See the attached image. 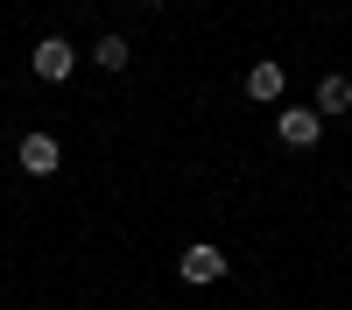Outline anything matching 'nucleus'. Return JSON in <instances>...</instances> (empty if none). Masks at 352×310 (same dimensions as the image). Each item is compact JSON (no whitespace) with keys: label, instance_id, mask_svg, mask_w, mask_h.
Returning <instances> with one entry per match:
<instances>
[{"label":"nucleus","instance_id":"obj_1","mask_svg":"<svg viewBox=\"0 0 352 310\" xmlns=\"http://www.w3.org/2000/svg\"><path fill=\"white\" fill-rule=\"evenodd\" d=\"M28 64H36V78H43V85H64V78L78 71V49H71L64 36H43V43H36V56H28Z\"/></svg>","mask_w":352,"mask_h":310},{"label":"nucleus","instance_id":"obj_2","mask_svg":"<svg viewBox=\"0 0 352 310\" xmlns=\"http://www.w3.org/2000/svg\"><path fill=\"white\" fill-rule=\"evenodd\" d=\"M282 148H317V134H324V120H317L310 106H282Z\"/></svg>","mask_w":352,"mask_h":310},{"label":"nucleus","instance_id":"obj_3","mask_svg":"<svg viewBox=\"0 0 352 310\" xmlns=\"http://www.w3.org/2000/svg\"><path fill=\"white\" fill-rule=\"evenodd\" d=\"M56 162H64L56 134H21V169L28 177H56Z\"/></svg>","mask_w":352,"mask_h":310},{"label":"nucleus","instance_id":"obj_4","mask_svg":"<svg viewBox=\"0 0 352 310\" xmlns=\"http://www.w3.org/2000/svg\"><path fill=\"white\" fill-rule=\"evenodd\" d=\"M345 106H352V78H345V71H331V78H317V106H310L317 120H331V113H345Z\"/></svg>","mask_w":352,"mask_h":310},{"label":"nucleus","instance_id":"obj_5","mask_svg":"<svg viewBox=\"0 0 352 310\" xmlns=\"http://www.w3.org/2000/svg\"><path fill=\"white\" fill-rule=\"evenodd\" d=\"M219 275H226V254L219 247H204V240L184 247V282H219Z\"/></svg>","mask_w":352,"mask_h":310},{"label":"nucleus","instance_id":"obj_6","mask_svg":"<svg viewBox=\"0 0 352 310\" xmlns=\"http://www.w3.org/2000/svg\"><path fill=\"white\" fill-rule=\"evenodd\" d=\"M282 85H289V78H282V64H275V56H261V64L247 71V99L268 106V99H282Z\"/></svg>","mask_w":352,"mask_h":310},{"label":"nucleus","instance_id":"obj_7","mask_svg":"<svg viewBox=\"0 0 352 310\" xmlns=\"http://www.w3.org/2000/svg\"><path fill=\"white\" fill-rule=\"evenodd\" d=\"M127 56H134L127 36H99V43H92V64H99V71H127Z\"/></svg>","mask_w":352,"mask_h":310}]
</instances>
